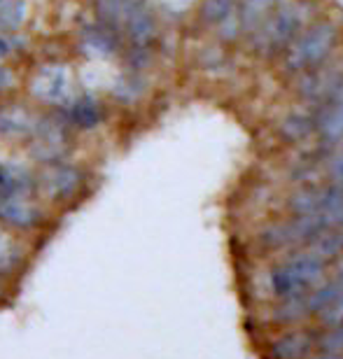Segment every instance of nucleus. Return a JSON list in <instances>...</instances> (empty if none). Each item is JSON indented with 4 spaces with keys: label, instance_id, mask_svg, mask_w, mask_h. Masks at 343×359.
<instances>
[{
    "label": "nucleus",
    "instance_id": "1",
    "mask_svg": "<svg viewBox=\"0 0 343 359\" xmlns=\"http://www.w3.org/2000/svg\"><path fill=\"white\" fill-rule=\"evenodd\" d=\"M339 26L330 19L316 21L302 31L290 47L285 49V70L290 73H306V70L323 66L339 45Z\"/></svg>",
    "mask_w": 343,
    "mask_h": 359
},
{
    "label": "nucleus",
    "instance_id": "2",
    "mask_svg": "<svg viewBox=\"0 0 343 359\" xmlns=\"http://www.w3.org/2000/svg\"><path fill=\"white\" fill-rule=\"evenodd\" d=\"M327 259L320 257L316 250L311 252H302L292 259L283 262L281 266H276L269 276V285L274 297L278 299H292L302 297V294L316 290V285L325 276Z\"/></svg>",
    "mask_w": 343,
    "mask_h": 359
},
{
    "label": "nucleus",
    "instance_id": "3",
    "mask_svg": "<svg viewBox=\"0 0 343 359\" xmlns=\"http://www.w3.org/2000/svg\"><path fill=\"white\" fill-rule=\"evenodd\" d=\"M304 24V10L297 3L278 5L269 19L255 31V42L260 49L267 52H278V49H288L290 42L297 38L299 28Z\"/></svg>",
    "mask_w": 343,
    "mask_h": 359
},
{
    "label": "nucleus",
    "instance_id": "4",
    "mask_svg": "<svg viewBox=\"0 0 343 359\" xmlns=\"http://www.w3.org/2000/svg\"><path fill=\"white\" fill-rule=\"evenodd\" d=\"M327 231L323 219L318 215H295L288 222H278V224L269 226L267 231H262L260 243L264 248H288L297 245V243H306L313 238H320Z\"/></svg>",
    "mask_w": 343,
    "mask_h": 359
},
{
    "label": "nucleus",
    "instance_id": "5",
    "mask_svg": "<svg viewBox=\"0 0 343 359\" xmlns=\"http://www.w3.org/2000/svg\"><path fill=\"white\" fill-rule=\"evenodd\" d=\"M343 89V68L339 66H316L302 73L299 80V96L306 103H327Z\"/></svg>",
    "mask_w": 343,
    "mask_h": 359
},
{
    "label": "nucleus",
    "instance_id": "6",
    "mask_svg": "<svg viewBox=\"0 0 343 359\" xmlns=\"http://www.w3.org/2000/svg\"><path fill=\"white\" fill-rule=\"evenodd\" d=\"M33 154L40 161H59L68 147L66 126L52 119H42L33 128Z\"/></svg>",
    "mask_w": 343,
    "mask_h": 359
},
{
    "label": "nucleus",
    "instance_id": "7",
    "mask_svg": "<svg viewBox=\"0 0 343 359\" xmlns=\"http://www.w3.org/2000/svg\"><path fill=\"white\" fill-rule=\"evenodd\" d=\"M33 93L49 103H59L68 93V73L63 66L42 68L33 80Z\"/></svg>",
    "mask_w": 343,
    "mask_h": 359
},
{
    "label": "nucleus",
    "instance_id": "8",
    "mask_svg": "<svg viewBox=\"0 0 343 359\" xmlns=\"http://www.w3.org/2000/svg\"><path fill=\"white\" fill-rule=\"evenodd\" d=\"M40 219H42L40 210H35L26 198L3 196V201H0V222L7 226L33 229L40 224Z\"/></svg>",
    "mask_w": 343,
    "mask_h": 359
},
{
    "label": "nucleus",
    "instance_id": "9",
    "mask_svg": "<svg viewBox=\"0 0 343 359\" xmlns=\"http://www.w3.org/2000/svg\"><path fill=\"white\" fill-rule=\"evenodd\" d=\"M316 128L325 142L343 140V89L327 103H323V110L316 117Z\"/></svg>",
    "mask_w": 343,
    "mask_h": 359
},
{
    "label": "nucleus",
    "instance_id": "10",
    "mask_svg": "<svg viewBox=\"0 0 343 359\" xmlns=\"http://www.w3.org/2000/svg\"><path fill=\"white\" fill-rule=\"evenodd\" d=\"M311 348H313L311 334L292 332V334H285L271 343L269 357L271 359H304L311 353Z\"/></svg>",
    "mask_w": 343,
    "mask_h": 359
},
{
    "label": "nucleus",
    "instance_id": "11",
    "mask_svg": "<svg viewBox=\"0 0 343 359\" xmlns=\"http://www.w3.org/2000/svg\"><path fill=\"white\" fill-rule=\"evenodd\" d=\"M33 189V180L21 166L0 161V196L26 198Z\"/></svg>",
    "mask_w": 343,
    "mask_h": 359
},
{
    "label": "nucleus",
    "instance_id": "12",
    "mask_svg": "<svg viewBox=\"0 0 343 359\" xmlns=\"http://www.w3.org/2000/svg\"><path fill=\"white\" fill-rule=\"evenodd\" d=\"M278 5H283V0H241L238 10H236L238 12L241 28L253 35Z\"/></svg>",
    "mask_w": 343,
    "mask_h": 359
},
{
    "label": "nucleus",
    "instance_id": "13",
    "mask_svg": "<svg viewBox=\"0 0 343 359\" xmlns=\"http://www.w3.org/2000/svg\"><path fill=\"white\" fill-rule=\"evenodd\" d=\"M45 187L47 191L52 194L54 198H63V196H70L77 184H80V173L70 166H63V163H56L45 173Z\"/></svg>",
    "mask_w": 343,
    "mask_h": 359
},
{
    "label": "nucleus",
    "instance_id": "14",
    "mask_svg": "<svg viewBox=\"0 0 343 359\" xmlns=\"http://www.w3.org/2000/svg\"><path fill=\"white\" fill-rule=\"evenodd\" d=\"M38 119L21 107H10V110H0V135L7 138H21V135H33V128Z\"/></svg>",
    "mask_w": 343,
    "mask_h": 359
},
{
    "label": "nucleus",
    "instance_id": "15",
    "mask_svg": "<svg viewBox=\"0 0 343 359\" xmlns=\"http://www.w3.org/2000/svg\"><path fill=\"white\" fill-rule=\"evenodd\" d=\"M126 26H128V35L135 45H147L154 35V21H152V14H149L145 7L140 5H133L126 10Z\"/></svg>",
    "mask_w": 343,
    "mask_h": 359
},
{
    "label": "nucleus",
    "instance_id": "16",
    "mask_svg": "<svg viewBox=\"0 0 343 359\" xmlns=\"http://www.w3.org/2000/svg\"><path fill=\"white\" fill-rule=\"evenodd\" d=\"M70 121L82 128V131H89V128H96L103 121V110L98 105L96 98L91 96H82L75 100V105L70 107Z\"/></svg>",
    "mask_w": 343,
    "mask_h": 359
},
{
    "label": "nucleus",
    "instance_id": "17",
    "mask_svg": "<svg viewBox=\"0 0 343 359\" xmlns=\"http://www.w3.org/2000/svg\"><path fill=\"white\" fill-rule=\"evenodd\" d=\"M26 19V3L24 0H3L0 3V35L14 33Z\"/></svg>",
    "mask_w": 343,
    "mask_h": 359
},
{
    "label": "nucleus",
    "instance_id": "18",
    "mask_svg": "<svg viewBox=\"0 0 343 359\" xmlns=\"http://www.w3.org/2000/svg\"><path fill=\"white\" fill-rule=\"evenodd\" d=\"M236 14V0H203L201 17L206 24L220 26Z\"/></svg>",
    "mask_w": 343,
    "mask_h": 359
},
{
    "label": "nucleus",
    "instance_id": "19",
    "mask_svg": "<svg viewBox=\"0 0 343 359\" xmlns=\"http://www.w3.org/2000/svg\"><path fill=\"white\" fill-rule=\"evenodd\" d=\"M313 128H316V117H309V114H302V112L290 114V117L283 121V133H285V138H290V140L306 138Z\"/></svg>",
    "mask_w": 343,
    "mask_h": 359
},
{
    "label": "nucleus",
    "instance_id": "20",
    "mask_svg": "<svg viewBox=\"0 0 343 359\" xmlns=\"http://www.w3.org/2000/svg\"><path fill=\"white\" fill-rule=\"evenodd\" d=\"M87 47L94 54H110L112 52V38L108 31H89L87 33Z\"/></svg>",
    "mask_w": 343,
    "mask_h": 359
},
{
    "label": "nucleus",
    "instance_id": "21",
    "mask_svg": "<svg viewBox=\"0 0 343 359\" xmlns=\"http://www.w3.org/2000/svg\"><path fill=\"white\" fill-rule=\"evenodd\" d=\"M17 262H19V250H17V245H14L10 238H5V236L0 233V271L12 269Z\"/></svg>",
    "mask_w": 343,
    "mask_h": 359
},
{
    "label": "nucleus",
    "instance_id": "22",
    "mask_svg": "<svg viewBox=\"0 0 343 359\" xmlns=\"http://www.w3.org/2000/svg\"><path fill=\"white\" fill-rule=\"evenodd\" d=\"M318 348L323 350V353H339V350H343V325L334 327L332 332H327L323 339L318 341Z\"/></svg>",
    "mask_w": 343,
    "mask_h": 359
},
{
    "label": "nucleus",
    "instance_id": "23",
    "mask_svg": "<svg viewBox=\"0 0 343 359\" xmlns=\"http://www.w3.org/2000/svg\"><path fill=\"white\" fill-rule=\"evenodd\" d=\"M320 318H323L325 325H330V327H339V325H343V299H339L337 304L327 306L325 311L320 313Z\"/></svg>",
    "mask_w": 343,
    "mask_h": 359
},
{
    "label": "nucleus",
    "instance_id": "24",
    "mask_svg": "<svg viewBox=\"0 0 343 359\" xmlns=\"http://www.w3.org/2000/svg\"><path fill=\"white\" fill-rule=\"evenodd\" d=\"M327 173H330L332 184L343 187V149L330 159V163H327Z\"/></svg>",
    "mask_w": 343,
    "mask_h": 359
},
{
    "label": "nucleus",
    "instance_id": "25",
    "mask_svg": "<svg viewBox=\"0 0 343 359\" xmlns=\"http://www.w3.org/2000/svg\"><path fill=\"white\" fill-rule=\"evenodd\" d=\"M14 84V77H12V73L7 68H3L0 66V93L3 91H7Z\"/></svg>",
    "mask_w": 343,
    "mask_h": 359
},
{
    "label": "nucleus",
    "instance_id": "26",
    "mask_svg": "<svg viewBox=\"0 0 343 359\" xmlns=\"http://www.w3.org/2000/svg\"><path fill=\"white\" fill-rule=\"evenodd\" d=\"M10 49H12V42L5 38V35H0V59H3V56H7L10 54Z\"/></svg>",
    "mask_w": 343,
    "mask_h": 359
},
{
    "label": "nucleus",
    "instance_id": "27",
    "mask_svg": "<svg viewBox=\"0 0 343 359\" xmlns=\"http://www.w3.org/2000/svg\"><path fill=\"white\" fill-rule=\"evenodd\" d=\"M313 359H343V357H339L337 353H323V355H318V357H313Z\"/></svg>",
    "mask_w": 343,
    "mask_h": 359
}]
</instances>
